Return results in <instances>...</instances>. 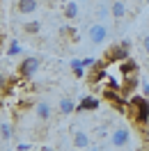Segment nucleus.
Instances as JSON below:
<instances>
[{
  "mask_svg": "<svg viewBox=\"0 0 149 151\" xmlns=\"http://www.w3.org/2000/svg\"><path fill=\"white\" fill-rule=\"evenodd\" d=\"M129 112L133 122L145 126L149 122V99L147 96H131L129 99Z\"/></svg>",
  "mask_w": 149,
  "mask_h": 151,
  "instance_id": "nucleus-1",
  "label": "nucleus"
},
{
  "mask_svg": "<svg viewBox=\"0 0 149 151\" xmlns=\"http://www.w3.org/2000/svg\"><path fill=\"white\" fill-rule=\"evenodd\" d=\"M39 66H41V62H39V57L30 55V57H23L19 64V78H23V80H28V78H32V76L39 71Z\"/></svg>",
  "mask_w": 149,
  "mask_h": 151,
  "instance_id": "nucleus-2",
  "label": "nucleus"
},
{
  "mask_svg": "<svg viewBox=\"0 0 149 151\" xmlns=\"http://www.w3.org/2000/svg\"><path fill=\"white\" fill-rule=\"evenodd\" d=\"M131 142V131L126 126H119V128H115L110 133V147L112 149H124V147H129Z\"/></svg>",
  "mask_w": 149,
  "mask_h": 151,
  "instance_id": "nucleus-3",
  "label": "nucleus"
},
{
  "mask_svg": "<svg viewBox=\"0 0 149 151\" xmlns=\"http://www.w3.org/2000/svg\"><path fill=\"white\" fill-rule=\"evenodd\" d=\"M126 57H129V48L119 44V46H110L108 48L103 60H106V62H122V60H126Z\"/></svg>",
  "mask_w": 149,
  "mask_h": 151,
  "instance_id": "nucleus-4",
  "label": "nucleus"
},
{
  "mask_svg": "<svg viewBox=\"0 0 149 151\" xmlns=\"http://www.w3.org/2000/svg\"><path fill=\"white\" fill-rule=\"evenodd\" d=\"M106 39H108V28H106L103 23H94L92 28H90V41L99 46V44H103Z\"/></svg>",
  "mask_w": 149,
  "mask_h": 151,
  "instance_id": "nucleus-5",
  "label": "nucleus"
},
{
  "mask_svg": "<svg viewBox=\"0 0 149 151\" xmlns=\"http://www.w3.org/2000/svg\"><path fill=\"white\" fill-rule=\"evenodd\" d=\"M35 112H37V117L41 119V122H48L51 114H53V110H51V103L41 99V101H37V105H35Z\"/></svg>",
  "mask_w": 149,
  "mask_h": 151,
  "instance_id": "nucleus-6",
  "label": "nucleus"
},
{
  "mask_svg": "<svg viewBox=\"0 0 149 151\" xmlns=\"http://www.w3.org/2000/svg\"><path fill=\"white\" fill-rule=\"evenodd\" d=\"M39 7V0H19L16 2V12L19 14H35Z\"/></svg>",
  "mask_w": 149,
  "mask_h": 151,
  "instance_id": "nucleus-7",
  "label": "nucleus"
},
{
  "mask_svg": "<svg viewBox=\"0 0 149 151\" xmlns=\"http://www.w3.org/2000/svg\"><path fill=\"white\" fill-rule=\"evenodd\" d=\"M119 71L124 73V78H126V76H133L135 71H138V62L131 60V57H126V60H122V62H119Z\"/></svg>",
  "mask_w": 149,
  "mask_h": 151,
  "instance_id": "nucleus-8",
  "label": "nucleus"
},
{
  "mask_svg": "<svg viewBox=\"0 0 149 151\" xmlns=\"http://www.w3.org/2000/svg\"><path fill=\"white\" fill-rule=\"evenodd\" d=\"M96 108H99V99H96V96H85L83 101L76 105L78 112H83V110H96Z\"/></svg>",
  "mask_w": 149,
  "mask_h": 151,
  "instance_id": "nucleus-9",
  "label": "nucleus"
},
{
  "mask_svg": "<svg viewBox=\"0 0 149 151\" xmlns=\"http://www.w3.org/2000/svg\"><path fill=\"white\" fill-rule=\"evenodd\" d=\"M74 147H76V149H90V147H92V142H90V137H87V133H83V131L74 133Z\"/></svg>",
  "mask_w": 149,
  "mask_h": 151,
  "instance_id": "nucleus-10",
  "label": "nucleus"
},
{
  "mask_svg": "<svg viewBox=\"0 0 149 151\" xmlns=\"http://www.w3.org/2000/svg\"><path fill=\"white\" fill-rule=\"evenodd\" d=\"M110 16L112 19H122V16H126V5L122 2V0H115L110 5Z\"/></svg>",
  "mask_w": 149,
  "mask_h": 151,
  "instance_id": "nucleus-11",
  "label": "nucleus"
},
{
  "mask_svg": "<svg viewBox=\"0 0 149 151\" xmlns=\"http://www.w3.org/2000/svg\"><path fill=\"white\" fill-rule=\"evenodd\" d=\"M71 112H76V103L69 96H64V99L60 101V114H71Z\"/></svg>",
  "mask_w": 149,
  "mask_h": 151,
  "instance_id": "nucleus-12",
  "label": "nucleus"
},
{
  "mask_svg": "<svg viewBox=\"0 0 149 151\" xmlns=\"http://www.w3.org/2000/svg\"><path fill=\"white\" fill-rule=\"evenodd\" d=\"M0 137H2V142H9L12 137H14V131H12V124L9 122L0 124Z\"/></svg>",
  "mask_w": 149,
  "mask_h": 151,
  "instance_id": "nucleus-13",
  "label": "nucleus"
},
{
  "mask_svg": "<svg viewBox=\"0 0 149 151\" xmlns=\"http://www.w3.org/2000/svg\"><path fill=\"white\" fill-rule=\"evenodd\" d=\"M64 16L69 21L78 19V2H74V0H71V2H67V5H64Z\"/></svg>",
  "mask_w": 149,
  "mask_h": 151,
  "instance_id": "nucleus-14",
  "label": "nucleus"
},
{
  "mask_svg": "<svg viewBox=\"0 0 149 151\" xmlns=\"http://www.w3.org/2000/svg\"><path fill=\"white\" fill-rule=\"evenodd\" d=\"M71 73L76 76V78H83L85 76V66H83V60H71Z\"/></svg>",
  "mask_w": 149,
  "mask_h": 151,
  "instance_id": "nucleus-15",
  "label": "nucleus"
},
{
  "mask_svg": "<svg viewBox=\"0 0 149 151\" xmlns=\"http://www.w3.org/2000/svg\"><path fill=\"white\" fill-rule=\"evenodd\" d=\"M39 30H41V23H39V21H30V23L23 25V32H25V35H37Z\"/></svg>",
  "mask_w": 149,
  "mask_h": 151,
  "instance_id": "nucleus-16",
  "label": "nucleus"
},
{
  "mask_svg": "<svg viewBox=\"0 0 149 151\" xmlns=\"http://www.w3.org/2000/svg\"><path fill=\"white\" fill-rule=\"evenodd\" d=\"M19 53H21V44L16 41V39H14V41H9V48H7V55H9V57H16Z\"/></svg>",
  "mask_w": 149,
  "mask_h": 151,
  "instance_id": "nucleus-17",
  "label": "nucleus"
},
{
  "mask_svg": "<svg viewBox=\"0 0 149 151\" xmlns=\"http://www.w3.org/2000/svg\"><path fill=\"white\" fill-rule=\"evenodd\" d=\"M108 14H110V7H99V9H96V16H99V19H106V16H108Z\"/></svg>",
  "mask_w": 149,
  "mask_h": 151,
  "instance_id": "nucleus-18",
  "label": "nucleus"
},
{
  "mask_svg": "<svg viewBox=\"0 0 149 151\" xmlns=\"http://www.w3.org/2000/svg\"><path fill=\"white\" fill-rule=\"evenodd\" d=\"M142 50L149 55V35H145V39H142Z\"/></svg>",
  "mask_w": 149,
  "mask_h": 151,
  "instance_id": "nucleus-19",
  "label": "nucleus"
},
{
  "mask_svg": "<svg viewBox=\"0 0 149 151\" xmlns=\"http://www.w3.org/2000/svg\"><path fill=\"white\" fill-rule=\"evenodd\" d=\"M16 149H19V151H28L30 144H28V142H19V144H16Z\"/></svg>",
  "mask_w": 149,
  "mask_h": 151,
  "instance_id": "nucleus-20",
  "label": "nucleus"
},
{
  "mask_svg": "<svg viewBox=\"0 0 149 151\" xmlns=\"http://www.w3.org/2000/svg\"><path fill=\"white\" fill-rule=\"evenodd\" d=\"M94 62H96L94 57H85V60H83V66H90V64H94Z\"/></svg>",
  "mask_w": 149,
  "mask_h": 151,
  "instance_id": "nucleus-21",
  "label": "nucleus"
},
{
  "mask_svg": "<svg viewBox=\"0 0 149 151\" xmlns=\"http://www.w3.org/2000/svg\"><path fill=\"white\" fill-rule=\"evenodd\" d=\"M7 85V78H5V73H0V89Z\"/></svg>",
  "mask_w": 149,
  "mask_h": 151,
  "instance_id": "nucleus-22",
  "label": "nucleus"
},
{
  "mask_svg": "<svg viewBox=\"0 0 149 151\" xmlns=\"http://www.w3.org/2000/svg\"><path fill=\"white\" fill-rule=\"evenodd\" d=\"M142 94H145V96L149 99V85H145V87H142Z\"/></svg>",
  "mask_w": 149,
  "mask_h": 151,
  "instance_id": "nucleus-23",
  "label": "nucleus"
},
{
  "mask_svg": "<svg viewBox=\"0 0 149 151\" xmlns=\"http://www.w3.org/2000/svg\"><path fill=\"white\" fill-rule=\"evenodd\" d=\"M147 137H149V135H147Z\"/></svg>",
  "mask_w": 149,
  "mask_h": 151,
  "instance_id": "nucleus-24",
  "label": "nucleus"
}]
</instances>
